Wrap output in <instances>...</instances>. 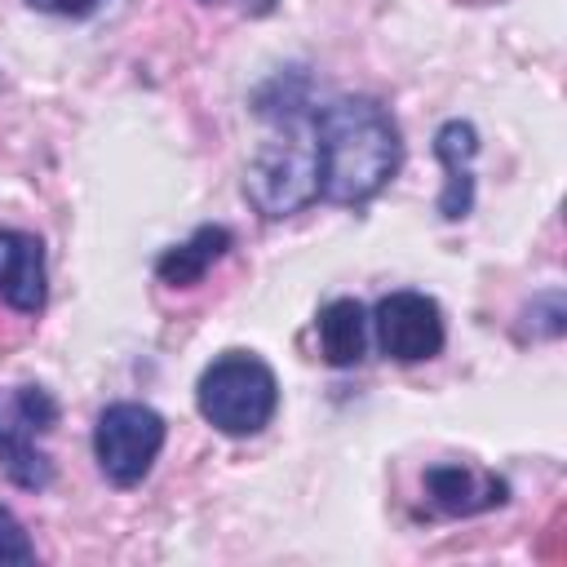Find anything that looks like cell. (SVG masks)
<instances>
[{"label": "cell", "instance_id": "6da1fadb", "mask_svg": "<svg viewBox=\"0 0 567 567\" xmlns=\"http://www.w3.org/2000/svg\"><path fill=\"white\" fill-rule=\"evenodd\" d=\"M252 111L275 124V137L244 168V199L257 217L279 221L319 199V155H315V106L306 66L275 71L252 89Z\"/></svg>", "mask_w": 567, "mask_h": 567}, {"label": "cell", "instance_id": "7a4b0ae2", "mask_svg": "<svg viewBox=\"0 0 567 567\" xmlns=\"http://www.w3.org/2000/svg\"><path fill=\"white\" fill-rule=\"evenodd\" d=\"M315 155L319 199L363 208L394 182L403 164V133L385 102L368 93H346L315 106Z\"/></svg>", "mask_w": 567, "mask_h": 567}, {"label": "cell", "instance_id": "3957f363", "mask_svg": "<svg viewBox=\"0 0 567 567\" xmlns=\"http://www.w3.org/2000/svg\"><path fill=\"white\" fill-rule=\"evenodd\" d=\"M195 408L199 416L226 434V439H252L261 434L279 412V381L275 368L252 350H226L217 354L199 381H195Z\"/></svg>", "mask_w": 567, "mask_h": 567}, {"label": "cell", "instance_id": "277c9868", "mask_svg": "<svg viewBox=\"0 0 567 567\" xmlns=\"http://www.w3.org/2000/svg\"><path fill=\"white\" fill-rule=\"evenodd\" d=\"M62 408L49 385L22 381L0 390V470L22 492H44L53 483V456L40 439L58 425Z\"/></svg>", "mask_w": 567, "mask_h": 567}, {"label": "cell", "instance_id": "5b68a950", "mask_svg": "<svg viewBox=\"0 0 567 567\" xmlns=\"http://www.w3.org/2000/svg\"><path fill=\"white\" fill-rule=\"evenodd\" d=\"M164 439H168V425L151 403L120 399V403H106L93 421V461L106 483L137 487L151 474Z\"/></svg>", "mask_w": 567, "mask_h": 567}, {"label": "cell", "instance_id": "8992f818", "mask_svg": "<svg viewBox=\"0 0 567 567\" xmlns=\"http://www.w3.org/2000/svg\"><path fill=\"white\" fill-rule=\"evenodd\" d=\"M368 328L377 332L381 354L394 363H425V359H439L447 346V323L439 301L416 288L385 292L368 315Z\"/></svg>", "mask_w": 567, "mask_h": 567}, {"label": "cell", "instance_id": "52a82bcc", "mask_svg": "<svg viewBox=\"0 0 567 567\" xmlns=\"http://www.w3.org/2000/svg\"><path fill=\"white\" fill-rule=\"evenodd\" d=\"M421 492L430 514L439 518H474L509 505V483L492 470H474L465 461H434L421 474Z\"/></svg>", "mask_w": 567, "mask_h": 567}, {"label": "cell", "instance_id": "ba28073f", "mask_svg": "<svg viewBox=\"0 0 567 567\" xmlns=\"http://www.w3.org/2000/svg\"><path fill=\"white\" fill-rule=\"evenodd\" d=\"M0 301L18 315H40L49 301L44 244L31 230H0Z\"/></svg>", "mask_w": 567, "mask_h": 567}, {"label": "cell", "instance_id": "9c48e42d", "mask_svg": "<svg viewBox=\"0 0 567 567\" xmlns=\"http://www.w3.org/2000/svg\"><path fill=\"white\" fill-rule=\"evenodd\" d=\"M474 155H478V128L470 120H443L434 133V159L443 164V190H439V217L465 221L474 213Z\"/></svg>", "mask_w": 567, "mask_h": 567}, {"label": "cell", "instance_id": "30bf717a", "mask_svg": "<svg viewBox=\"0 0 567 567\" xmlns=\"http://www.w3.org/2000/svg\"><path fill=\"white\" fill-rule=\"evenodd\" d=\"M230 248H235L230 226L204 221V226H195L182 244H173V248H164V252L155 257V279H159L164 288H195V284H204V275H208Z\"/></svg>", "mask_w": 567, "mask_h": 567}, {"label": "cell", "instance_id": "8fae6325", "mask_svg": "<svg viewBox=\"0 0 567 567\" xmlns=\"http://www.w3.org/2000/svg\"><path fill=\"white\" fill-rule=\"evenodd\" d=\"M315 337L319 354L332 368H354L368 354V310L354 297H332L315 315Z\"/></svg>", "mask_w": 567, "mask_h": 567}, {"label": "cell", "instance_id": "7c38bea8", "mask_svg": "<svg viewBox=\"0 0 567 567\" xmlns=\"http://www.w3.org/2000/svg\"><path fill=\"white\" fill-rule=\"evenodd\" d=\"M567 332V297L558 288L532 292V301L518 315V337L523 341H558Z\"/></svg>", "mask_w": 567, "mask_h": 567}, {"label": "cell", "instance_id": "4fadbf2b", "mask_svg": "<svg viewBox=\"0 0 567 567\" xmlns=\"http://www.w3.org/2000/svg\"><path fill=\"white\" fill-rule=\"evenodd\" d=\"M4 563H35V545L27 540V527L9 505H0V567Z\"/></svg>", "mask_w": 567, "mask_h": 567}, {"label": "cell", "instance_id": "5bb4252c", "mask_svg": "<svg viewBox=\"0 0 567 567\" xmlns=\"http://www.w3.org/2000/svg\"><path fill=\"white\" fill-rule=\"evenodd\" d=\"M102 0H27V9L35 13H53V18H89Z\"/></svg>", "mask_w": 567, "mask_h": 567}, {"label": "cell", "instance_id": "9a60e30c", "mask_svg": "<svg viewBox=\"0 0 567 567\" xmlns=\"http://www.w3.org/2000/svg\"><path fill=\"white\" fill-rule=\"evenodd\" d=\"M199 4L235 9V13H244V18H266V13H275V4H279V0H199Z\"/></svg>", "mask_w": 567, "mask_h": 567}]
</instances>
